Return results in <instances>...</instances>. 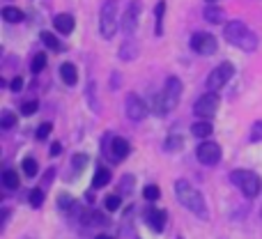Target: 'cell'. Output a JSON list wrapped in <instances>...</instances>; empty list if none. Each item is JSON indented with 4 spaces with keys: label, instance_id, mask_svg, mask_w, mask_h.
Here are the masks:
<instances>
[{
    "label": "cell",
    "instance_id": "cell-1",
    "mask_svg": "<svg viewBox=\"0 0 262 239\" xmlns=\"http://www.w3.org/2000/svg\"><path fill=\"white\" fill-rule=\"evenodd\" d=\"M223 37L228 44L237 46L242 51H255L258 49V35L246 26L244 21H228L223 28Z\"/></svg>",
    "mask_w": 262,
    "mask_h": 239
},
{
    "label": "cell",
    "instance_id": "cell-2",
    "mask_svg": "<svg viewBox=\"0 0 262 239\" xmlns=\"http://www.w3.org/2000/svg\"><path fill=\"white\" fill-rule=\"evenodd\" d=\"M175 193H177V200H180V203L184 205L191 214H195V216L203 219V221H207V219H209V212H207V205H205L203 193H200V191H195L189 182L177 180L175 182Z\"/></svg>",
    "mask_w": 262,
    "mask_h": 239
},
{
    "label": "cell",
    "instance_id": "cell-3",
    "mask_svg": "<svg viewBox=\"0 0 262 239\" xmlns=\"http://www.w3.org/2000/svg\"><path fill=\"white\" fill-rule=\"evenodd\" d=\"M180 99H182V81L177 76H168L166 85H163V92L157 97V113L166 115V113H170V111H175Z\"/></svg>",
    "mask_w": 262,
    "mask_h": 239
},
{
    "label": "cell",
    "instance_id": "cell-4",
    "mask_svg": "<svg viewBox=\"0 0 262 239\" xmlns=\"http://www.w3.org/2000/svg\"><path fill=\"white\" fill-rule=\"evenodd\" d=\"M99 32L104 39H113L118 32V0H106L99 12Z\"/></svg>",
    "mask_w": 262,
    "mask_h": 239
},
{
    "label": "cell",
    "instance_id": "cell-5",
    "mask_svg": "<svg viewBox=\"0 0 262 239\" xmlns=\"http://www.w3.org/2000/svg\"><path fill=\"white\" fill-rule=\"evenodd\" d=\"M230 182L246 195V198H255L262 189V180L251 170H235L230 172Z\"/></svg>",
    "mask_w": 262,
    "mask_h": 239
},
{
    "label": "cell",
    "instance_id": "cell-6",
    "mask_svg": "<svg viewBox=\"0 0 262 239\" xmlns=\"http://www.w3.org/2000/svg\"><path fill=\"white\" fill-rule=\"evenodd\" d=\"M235 76V67L230 62H221L219 67H214L207 76V92H219L230 78Z\"/></svg>",
    "mask_w": 262,
    "mask_h": 239
},
{
    "label": "cell",
    "instance_id": "cell-7",
    "mask_svg": "<svg viewBox=\"0 0 262 239\" xmlns=\"http://www.w3.org/2000/svg\"><path fill=\"white\" fill-rule=\"evenodd\" d=\"M216 111H219V95H214V92H205V95L193 104V113L198 115L200 120L214 118Z\"/></svg>",
    "mask_w": 262,
    "mask_h": 239
},
{
    "label": "cell",
    "instance_id": "cell-8",
    "mask_svg": "<svg viewBox=\"0 0 262 239\" xmlns=\"http://www.w3.org/2000/svg\"><path fill=\"white\" fill-rule=\"evenodd\" d=\"M216 37L209 35V32H195L193 37H191V49L195 51L198 55H212L216 53Z\"/></svg>",
    "mask_w": 262,
    "mask_h": 239
},
{
    "label": "cell",
    "instance_id": "cell-9",
    "mask_svg": "<svg viewBox=\"0 0 262 239\" xmlns=\"http://www.w3.org/2000/svg\"><path fill=\"white\" fill-rule=\"evenodd\" d=\"M195 157H198V161L205 163V166H216V163L221 161V147H219L216 143H212V140L200 143L198 149H195Z\"/></svg>",
    "mask_w": 262,
    "mask_h": 239
},
{
    "label": "cell",
    "instance_id": "cell-10",
    "mask_svg": "<svg viewBox=\"0 0 262 239\" xmlns=\"http://www.w3.org/2000/svg\"><path fill=\"white\" fill-rule=\"evenodd\" d=\"M124 111H127V118L134 122H140L147 118V104L140 99L138 95H129L124 101Z\"/></svg>",
    "mask_w": 262,
    "mask_h": 239
},
{
    "label": "cell",
    "instance_id": "cell-11",
    "mask_svg": "<svg viewBox=\"0 0 262 239\" xmlns=\"http://www.w3.org/2000/svg\"><path fill=\"white\" fill-rule=\"evenodd\" d=\"M138 16H140V3L138 0H131L127 12H124V16H122V30L127 32V37L134 35L136 28H138Z\"/></svg>",
    "mask_w": 262,
    "mask_h": 239
},
{
    "label": "cell",
    "instance_id": "cell-12",
    "mask_svg": "<svg viewBox=\"0 0 262 239\" xmlns=\"http://www.w3.org/2000/svg\"><path fill=\"white\" fill-rule=\"evenodd\" d=\"M145 219H147L149 228H152L154 232H161L163 228H166L168 214H166V212H161V209H154V207H149V209H147V214H145Z\"/></svg>",
    "mask_w": 262,
    "mask_h": 239
},
{
    "label": "cell",
    "instance_id": "cell-13",
    "mask_svg": "<svg viewBox=\"0 0 262 239\" xmlns=\"http://www.w3.org/2000/svg\"><path fill=\"white\" fill-rule=\"evenodd\" d=\"M129 152H131L129 140H124V138H113V140H111V157H113L115 161H122V159H127Z\"/></svg>",
    "mask_w": 262,
    "mask_h": 239
},
{
    "label": "cell",
    "instance_id": "cell-14",
    "mask_svg": "<svg viewBox=\"0 0 262 239\" xmlns=\"http://www.w3.org/2000/svg\"><path fill=\"white\" fill-rule=\"evenodd\" d=\"M53 26H55V30H58V32H62V35H69V32L74 30V26H76V21H74L72 14H55Z\"/></svg>",
    "mask_w": 262,
    "mask_h": 239
},
{
    "label": "cell",
    "instance_id": "cell-15",
    "mask_svg": "<svg viewBox=\"0 0 262 239\" xmlns=\"http://www.w3.org/2000/svg\"><path fill=\"white\" fill-rule=\"evenodd\" d=\"M60 76H62V83H64V85H76V81H78V69L74 67L72 62H64L62 67H60Z\"/></svg>",
    "mask_w": 262,
    "mask_h": 239
},
{
    "label": "cell",
    "instance_id": "cell-16",
    "mask_svg": "<svg viewBox=\"0 0 262 239\" xmlns=\"http://www.w3.org/2000/svg\"><path fill=\"white\" fill-rule=\"evenodd\" d=\"M214 126L209 120H198L193 126H191V134L195 136V138H207V136H212Z\"/></svg>",
    "mask_w": 262,
    "mask_h": 239
},
{
    "label": "cell",
    "instance_id": "cell-17",
    "mask_svg": "<svg viewBox=\"0 0 262 239\" xmlns=\"http://www.w3.org/2000/svg\"><path fill=\"white\" fill-rule=\"evenodd\" d=\"M111 182V170L108 168H97L95 177H92V189H101Z\"/></svg>",
    "mask_w": 262,
    "mask_h": 239
},
{
    "label": "cell",
    "instance_id": "cell-18",
    "mask_svg": "<svg viewBox=\"0 0 262 239\" xmlns=\"http://www.w3.org/2000/svg\"><path fill=\"white\" fill-rule=\"evenodd\" d=\"M3 18L7 23H18L23 21V12L18 7H3Z\"/></svg>",
    "mask_w": 262,
    "mask_h": 239
},
{
    "label": "cell",
    "instance_id": "cell-19",
    "mask_svg": "<svg viewBox=\"0 0 262 239\" xmlns=\"http://www.w3.org/2000/svg\"><path fill=\"white\" fill-rule=\"evenodd\" d=\"M136 55H138V49H136V41L129 39L122 44V49H120V58L122 60H134Z\"/></svg>",
    "mask_w": 262,
    "mask_h": 239
},
{
    "label": "cell",
    "instance_id": "cell-20",
    "mask_svg": "<svg viewBox=\"0 0 262 239\" xmlns=\"http://www.w3.org/2000/svg\"><path fill=\"white\" fill-rule=\"evenodd\" d=\"M3 184L7 186L9 191L18 189V175L12 170V168H7V170H3Z\"/></svg>",
    "mask_w": 262,
    "mask_h": 239
},
{
    "label": "cell",
    "instance_id": "cell-21",
    "mask_svg": "<svg viewBox=\"0 0 262 239\" xmlns=\"http://www.w3.org/2000/svg\"><path fill=\"white\" fill-rule=\"evenodd\" d=\"M205 18H207L209 23H221L223 21V9L214 7V5H207V7H205Z\"/></svg>",
    "mask_w": 262,
    "mask_h": 239
},
{
    "label": "cell",
    "instance_id": "cell-22",
    "mask_svg": "<svg viewBox=\"0 0 262 239\" xmlns=\"http://www.w3.org/2000/svg\"><path fill=\"white\" fill-rule=\"evenodd\" d=\"M182 147H184V140H182L180 136H170V138H166V143H163L166 152H180Z\"/></svg>",
    "mask_w": 262,
    "mask_h": 239
},
{
    "label": "cell",
    "instance_id": "cell-23",
    "mask_svg": "<svg viewBox=\"0 0 262 239\" xmlns=\"http://www.w3.org/2000/svg\"><path fill=\"white\" fill-rule=\"evenodd\" d=\"M163 12H166V3H157V9H154V16H157V35H163Z\"/></svg>",
    "mask_w": 262,
    "mask_h": 239
},
{
    "label": "cell",
    "instance_id": "cell-24",
    "mask_svg": "<svg viewBox=\"0 0 262 239\" xmlns=\"http://www.w3.org/2000/svg\"><path fill=\"white\" fill-rule=\"evenodd\" d=\"M41 41H44V44L46 46H49V49H53V51H60V49H62V44H60V41L58 39H55V35H53V32H41Z\"/></svg>",
    "mask_w": 262,
    "mask_h": 239
},
{
    "label": "cell",
    "instance_id": "cell-25",
    "mask_svg": "<svg viewBox=\"0 0 262 239\" xmlns=\"http://www.w3.org/2000/svg\"><path fill=\"white\" fill-rule=\"evenodd\" d=\"M23 172H26L28 177H35L37 172H39V166H37V161H35L32 157L23 159Z\"/></svg>",
    "mask_w": 262,
    "mask_h": 239
},
{
    "label": "cell",
    "instance_id": "cell-26",
    "mask_svg": "<svg viewBox=\"0 0 262 239\" xmlns=\"http://www.w3.org/2000/svg\"><path fill=\"white\" fill-rule=\"evenodd\" d=\"M28 200H30L32 207H41V203H44V189H32L28 193Z\"/></svg>",
    "mask_w": 262,
    "mask_h": 239
},
{
    "label": "cell",
    "instance_id": "cell-27",
    "mask_svg": "<svg viewBox=\"0 0 262 239\" xmlns=\"http://www.w3.org/2000/svg\"><path fill=\"white\" fill-rule=\"evenodd\" d=\"M44 67H46V55H44V53H37L35 58H32V62H30L32 74H39Z\"/></svg>",
    "mask_w": 262,
    "mask_h": 239
},
{
    "label": "cell",
    "instance_id": "cell-28",
    "mask_svg": "<svg viewBox=\"0 0 262 239\" xmlns=\"http://www.w3.org/2000/svg\"><path fill=\"white\" fill-rule=\"evenodd\" d=\"M85 166H88V157H85V154H76V157H72V168L76 172H81Z\"/></svg>",
    "mask_w": 262,
    "mask_h": 239
},
{
    "label": "cell",
    "instance_id": "cell-29",
    "mask_svg": "<svg viewBox=\"0 0 262 239\" xmlns=\"http://www.w3.org/2000/svg\"><path fill=\"white\" fill-rule=\"evenodd\" d=\"M14 124H16V115L5 111L3 118H0V126H3V129H9V126H14Z\"/></svg>",
    "mask_w": 262,
    "mask_h": 239
},
{
    "label": "cell",
    "instance_id": "cell-30",
    "mask_svg": "<svg viewBox=\"0 0 262 239\" xmlns=\"http://www.w3.org/2000/svg\"><path fill=\"white\" fill-rule=\"evenodd\" d=\"M104 207L108 209V212H118L120 209V195H108V198L104 200Z\"/></svg>",
    "mask_w": 262,
    "mask_h": 239
},
{
    "label": "cell",
    "instance_id": "cell-31",
    "mask_svg": "<svg viewBox=\"0 0 262 239\" xmlns=\"http://www.w3.org/2000/svg\"><path fill=\"white\" fill-rule=\"evenodd\" d=\"M51 122H44V124H39V129H37V140H44V138H49V134H51Z\"/></svg>",
    "mask_w": 262,
    "mask_h": 239
},
{
    "label": "cell",
    "instance_id": "cell-32",
    "mask_svg": "<svg viewBox=\"0 0 262 239\" xmlns=\"http://www.w3.org/2000/svg\"><path fill=\"white\" fill-rule=\"evenodd\" d=\"M72 205H74L72 195L62 193V195H60V198H58V207H60V209H62V212H67V209H69V207H72Z\"/></svg>",
    "mask_w": 262,
    "mask_h": 239
},
{
    "label": "cell",
    "instance_id": "cell-33",
    "mask_svg": "<svg viewBox=\"0 0 262 239\" xmlns=\"http://www.w3.org/2000/svg\"><path fill=\"white\" fill-rule=\"evenodd\" d=\"M37 108H39V104H37V101H26V104L21 106V113L23 115H35Z\"/></svg>",
    "mask_w": 262,
    "mask_h": 239
},
{
    "label": "cell",
    "instance_id": "cell-34",
    "mask_svg": "<svg viewBox=\"0 0 262 239\" xmlns=\"http://www.w3.org/2000/svg\"><path fill=\"white\" fill-rule=\"evenodd\" d=\"M251 140H253V143H260L262 140V120L255 122L253 129H251Z\"/></svg>",
    "mask_w": 262,
    "mask_h": 239
},
{
    "label": "cell",
    "instance_id": "cell-35",
    "mask_svg": "<svg viewBox=\"0 0 262 239\" xmlns=\"http://www.w3.org/2000/svg\"><path fill=\"white\" fill-rule=\"evenodd\" d=\"M143 195H145V200H157L159 198V189L154 184H149V186H145Z\"/></svg>",
    "mask_w": 262,
    "mask_h": 239
},
{
    "label": "cell",
    "instance_id": "cell-36",
    "mask_svg": "<svg viewBox=\"0 0 262 239\" xmlns=\"http://www.w3.org/2000/svg\"><path fill=\"white\" fill-rule=\"evenodd\" d=\"M120 189H122L124 193H127V191L131 193V189H134V177H131V175H124L122 182H120Z\"/></svg>",
    "mask_w": 262,
    "mask_h": 239
},
{
    "label": "cell",
    "instance_id": "cell-37",
    "mask_svg": "<svg viewBox=\"0 0 262 239\" xmlns=\"http://www.w3.org/2000/svg\"><path fill=\"white\" fill-rule=\"evenodd\" d=\"M60 152H62V145H60V143H53V145H51V149H49L51 157H58Z\"/></svg>",
    "mask_w": 262,
    "mask_h": 239
},
{
    "label": "cell",
    "instance_id": "cell-38",
    "mask_svg": "<svg viewBox=\"0 0 262 239\" xmlns=\"http://www.w3.org/2000/svg\"><path fill=\"white\" fill-rule=\"evenodd\" d=\"M9 88H12L14 92H18V90H21V88H23V81H21V78H14V81L9 83Z\"/></svg>",
    "mask_w": 262,
    "mask_h": 239
},
{
    "label": "cell",
    "instance_id": "cell-39",
    "mask_svg": "<svg viewBox=\"0 0 262 239\" xmlns=\"http://www.w3.org/2000/svg\"><path fill=\"white\" fill-rule=\"evenodd\" d=\"M207 5H214V3H221V0H205Z\"/></svg>",
    "mask_w": 262,
    "mask_h": 239
},
{
    "label": "cell",
    "instance_id": "cell-40",
    "mask_svg": "<svg viewBox=\"0 0 262 239\" xmlns=\"http://www.w3.org/2000/svg\"><path fill=\"white\" fill-rule=\"evenodd\" d=\"M97 239H113V237H108V235H99Z\"/></svg>",
    "mask_w": 262,
    "mask_h": 239
}]
</instances>
